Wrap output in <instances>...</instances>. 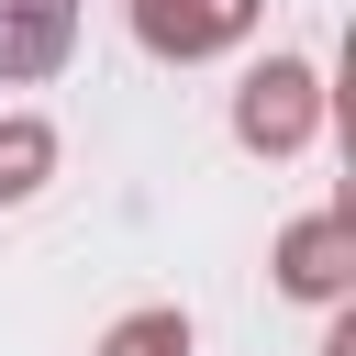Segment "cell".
I'll return each mask as SVG.
<instances>
[]
</instances>
